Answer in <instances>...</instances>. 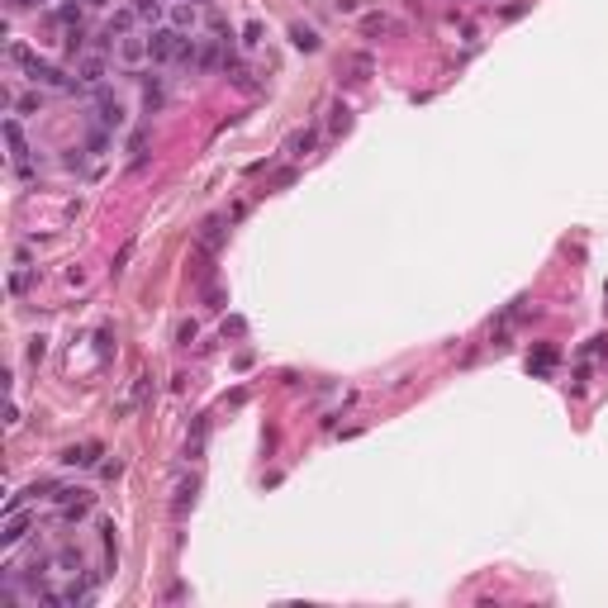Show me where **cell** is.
I'll return each instance as SVG.
<instances>
[{"mask_svg": "<svg viewBox=\"0 0 608 608\" xmlns=\"http://www.w3.org/2000/svg\"><path fill=\"white\" fill-rule=\"evenodd\" d=\"M62 48H67V57H81V53H86V29L72 24L67 33H62Z\"/></svg>", "mask_w": 608, "mask_h": 608, "instance_id": "cell-16", "label": "cell"}, {"mask_svg": "<svg viewBox=\"0 0 608 608\" xmlns=\"http://www.w3.org/2000/svg\"><path fill=\"white\" fill-rule=\"evenodd\" d=\"M5 57H10V67H24V62H29V57H33V53H29L24 43H20V38H15V43H10V48H5Z\"/></svg>", "mask_w": 608, "mask_h": 608, "instance_id": "cell-21", "label": "cell"}, {"mask_svg": "<svg viewBox=\"0 0 608 608\" xmlns=\"http://www.w3.org/2000/svg\"><path fill=\"white\" fill-rule=\"evenodd\" d=\"M53 24H62V29L81 24V5H77V0H62V5L53 10Z\"/></svg>", "mask_w": 608, "mask_h": 608, "instance_id": "cell-15", "label": "cell"}, {"mask_svg": "<svg viewBox=\"0 0 608 608\" xmlns=\"http://www.w3.org/2000/svg\"><path fill=\"white\" fill-rule=\"evenodd\" d=\"M190 5H210V0H190Z\"/></svg>", "mask_w": 608, "mask_h": 608, "instance_id": "cell-29", "label": "cell"}, {"mask_svg": "<svg viewBox=\"0 0 608 608\" xmlns=\"http://www.w3.org/2000/svg\"><path fill=\"white\" fill-rule=\"evenodd\" d=\"M195 490H200V480H195V476L181 480V490H176V499H171V513H185V508L195 504Z\"/></svg>", "mask_w": 608, "mask_h": 608, "instance_id": "cell-14", "label": "cell"}, {"mask_svg": "<svg viewBox=\"0 0 608 608\" xmlns=\"http://www.w3.org/2000/svg\"><path fill=\"white\" fill-rule=\"evenodd\" d=\"M129 5H133V15H138L148 29H157L162 20H166V10H171V0H129Z\"/></svg>", "mask_w": 608, "mask_h": 608, "instance_id": "cell-8", "label": "cell"}, {"mask_svg": "<svg viewBox=\"0 0 608 608\" xmlns=\"http://www.w3.org/2000/svg\"><path fill=\"white\" fill-rule=\"evenodd\" d=\"M86 5H91V10H105V5H109V0H86Z\"/></svg>", "mask_w": 608, "mask_h": 608, "instance_id": "cell-28", "label": "cell"}, {"mask_svg": "<svg viewBox=\"0 0 608 608\" xmlns=\"http://www.w3.org/2000/svg\"><path fill=\"white\" fill-rule=\"evenodd\" d=\"M290 43H295V48H304V53H314L318 33H314V29H304V24H290Z\"/></svg>", "mask_w": 608, "mask_h": 608, "instance_id": "cell-17", "label": "cell"}, {"mask_svg": "<svg viewBox=\"0 0 608 608\" xmlns=\"http://www.w3.org/2000/svg\"><path fill=\"white\" fill-rule=\"evenodd\" d=\"M176 43H181V29H171V24L148 29V53H153V67H176Z\"/></svg>", "mask_w": 608, "mask_h": 608, "instance_id": "cell-2", "label": "cell"}, {"mask_svg": "<svg viewBox=\"0 0 608 608\" xmlns=\"http://www.w3.org/2000/svg\"><path fill=\"white\" fill-rule=\"evenodd\" d=\"M262 43H266V29H262V20H252V24L242 29V48H247V53H257Z\"/></svg>", "mask_w": 608, "mask_h": 608, "instance_id": "cell-19", "label": "cell"}, {"mask_svg": "<svg viewBox=\"0 0 608 608\" xmlns=\"http://www.w3.org/2000/svg\"><path fill=\"white\" fill-rule=\"evenodd\" d=\"M0 129H5V143H10V162H15V171L29 181V143H24V129H20V114H10Z\"/></svg>", "mask_w": 608, "mask_h": 608, "instance_id": "cell-5", "label": "cell"}, {"mask_svg": "<svg viewBox=\"0 0 608 608\" xmlns=\"http://www.w3.org/2000/svg\"><path fill=\"white\" fill-rule=\"evenodd\" d=\"M15 10H38V5H48V0H10Z\"/></svg>", "mask_w": 608, "mask_h": 608, "instance_id": "cell-27", "label": "cell"}, {"mask_svg": "<svg viewBox=\"0 0 608 608\" xmlns=\"http://www.w3.org/2000/svg\"><path fill=\"white\" fill-rule=\"evenodd\" d=\"M552 366H556V347H537V352L528 357V371H532V375H547Z\"/></svg>", "mask_w": 608, "mask_h": 608, "instance_id": "cell-13", "label": "cell"}, {"mask_svg": "<svg viewBox=\"0 0 608 608\" xmlns=\"http://www.w3.org/2000/svg\"><path fill=\"white\" fill-rule=\"evenodd\" d=\"M24 77L38 86V91H72V77L67 72H57L53 62H43V57H29L24 62Z\"/></svg>", "mask_w": 608, "mask_h": 608, "instance_id": "cell-3", "label": "cell"}, {"mask_svg": "<svg viewBox=\"0 0 608 608\" xmlns=\"http://www.w3.org/2000/svg\"><path fill=\"white\" fill-rule=\"evenodd\" d=\"M224 233H228L224 219H205V228H200V247H205V252H219V247H224Z\"/></svg>", "mask_w": 608, "mask_h": 608, "instance_id": "cell-11", "label": "cell"}, {"mask_svg": "<svg viewBox=\"0 0 608 608\" xmlns=\"http://www.w3.org/2000/svg\"><path fill=\"white\" fill-rule=\"evenodd\" d=\"M162 105H166V86H162V77H148V81H143V109L157 114Z\"/></svg>", "mask_w": 608, "mask_h": 608, "instance_id": "cell-10", "label": "cell"}, {"mask_svg": "<svg viewBox=\"0 0 608 608\" xmlns=\"http://www.w3.org/2000/svg\"><path fill=\"white\" fill-rule=\"evenodd\" d=\"M176 343H181V347H190V343H195V318H185L181 328H176Z\"/></svg>", "mask_w": 608, "mask_h": 608, "instance_id": "cell-25", "label": "cell"}, {"mask_svg": "<svg viewBox=\"0 0 608 608\" xmlns=\"http://www.w3.org/2000/svg\"><path fill=\"white\" fill-rule=\"evenodd\" d=\"M166 24L181 29V33H200V5H190V0H171V10H166Z\"/></svg>", "mask_w": 608, "mask_h": 608, "instance_id": "cell-6", "label": "cell"}, {"mask_svg": "<svg viewBox=\"0 0 608 608\" xmlns=\"http://www.w3.org/2000/svg\"><path fill=\"white\" fill-rule=\"evenodd\" d=\"M347 124H352V109H347L343 100H338V105H333V119H328V129H333V133H343Z\"/></svg>", "mask_w": 608, "mask_h": 608, "instance_id": "cell-20", "label": "cell"}, {"mask_svg": "<svg viewBox=\"0 0 608 608\" xmlns=\"http://www.w3.org/2000/svg\"><path fill=\"white\" fill-rule=\"evenodd\" d=\"M62 166H67V171H81V166H86V157H81V148H72V153L62 157Z\"/></svg>", "mask_w": 608, "mask_h": 608, "instance_id": "cell-26", "label": "cell"}, {"mask_svg": "<svg viewBox=\"0 0 608 608\" xmlns=\"http://www.w3.org/2000/svg\"><path fill=\"white\" fill-rule=\"evenodd\" d=\"M114 62H119L124 72H138L143 62H153V53H148V29L124 33V38H119V48H114Z\"/></svg>", "mask_w": 608, "mask_h": 608, "instance_id": "cell-1", "label": "cell"}, {"mask_svg": "<svg viewBox=\"0 0 608 608\" xmlns=\"http://www.w3.org/2000/svg\"><path fill=\"white\" fill-rule=\"evenodd\" d=\"M38 105H43V95H38V91H24V95H10V109H15V114H33Z\"/></svg>", "mask_w": 608, "mask_h": 608, "instance_id": "cell-18", "label": "cell"}, {"mask_svg": "<svg viewBox=\"0 0 608 608\" xmlns=\"http://www.w3.org/2000/svg\"><path fill=\"white\" fill-rule=\"evenodd\" d=\"M33 276H38V271H15V276H10V290H15V295H24L29 286H33Z\"/></svg>", "mask_w": 608, "mask_h": 608, "instance_id": "cell-22", "label": "cell"}, {"mask_svg": "<svg viewBox=\"0 0 608 608\" xmlns=\"http://www.w3.org/2000/svg\"><path fill=\"white\" fill-rule=\"evenodd\" d=\"M43 357H48V338H29V361L38 366Z\"/></svg>", "mask_w": 608, "mask_h": 608, "instance_id": "cell-23", "label": "cell"}, {"mask_svg": "<svg viewBox=\"0 0 608 608\" xmlns=\"http://www.w3.org/2000/svg\"><path fill=\"white\" fill-rule=\"evenodd\" d=\"M100 451H105L100 442H81V447H67L57 461H62V466H95V461H100Z\"/></svg>", "mask_w": 608, "mask_h": 608, "instance_id": "cell-9", "label": "cell"}, {"mask_svg": "<svg viewBox=\"0 0 608 608\" xmlns=\"http://www.w3.org/2000/svg\"><path fill=\"white\" fill-rule=\"evenodd\" d=\"M33 528V518H29L24 508H20V513H5V532H0V547H5V552H15V547H20V542H24V532Z\"/></svg>", "mask_w": 608, "mask_h": 608, "instance_id": "cell-7", "label": "cell"}, {"mask_svg": "<svg viewBox=\"0 0 608 608\" xmlns=\"http://www.w3.org/2000/svg\"><path fill=\"white\" fill-rule=\"evenodd\" d=\"M314 138H318L314 129H295L290 138H286V153H290V157H304V153L314 148Z\"/></svg>", "mask_w": 608, "mask_h": 608, "instance_id": "cell-12", "label": "cell"}, {"mask_svg": "<svg viewBox=\"0 0 608 608\" xmlns=\"http://www.w3.org/2000/svg\"><path fill=\"white\" fill-rule=\"evenodd\" d=\"M361 29H366V33H385V29H390V20H385V15H366V20H361Z\"/></svg>", "mask_w": 608, "mask_h": 608, "instance_id": "cell-24", "label": "cell"}, {"mask_svg": "<svg viewBox=\"0 0 608 608\" xmlns=\"http://www.w3.org/2000/svg\"><path fill=\"white\" fill-rule=\"evenodd\" d=\"M91 100H95V124H100V129L119 133L124 124H129V114H124V105H119V100L109 95V86H100V91H95Z\"/></svg>", "mask_w": 608, "mask_h": 608, "instance_id": "cell-4", "label": "cell"}]
</instances>
